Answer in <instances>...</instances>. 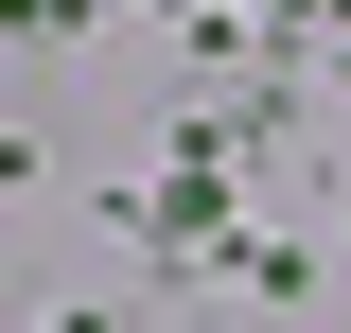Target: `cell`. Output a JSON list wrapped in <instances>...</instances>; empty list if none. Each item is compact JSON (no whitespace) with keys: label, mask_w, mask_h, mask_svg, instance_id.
<instances>
[{"label":"cell","mask_w":351,"mask_h":333,"mask_svg":"<svg viewBox=\"0 0 351 333\" xmlns=\"http://www.w3.org/2000/svg\"><path fill=\"white\" fill-rule=\"evenodd\" d=\"M0 18H53V0H0Z\"/></svg>","instance_id":"cell-1"}]
</instances>
